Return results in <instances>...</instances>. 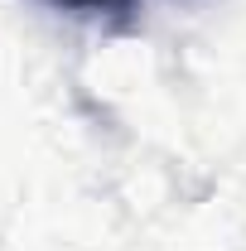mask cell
Here are the masks:
<instances>
[{
	"instance_id": "obj_1",
	"label": "cell",
	"mask_w": 246,
	"mask_h": 251,
	"mask_svg": "<svg viewBox=\"0 0 246 251\" xmlns=\"http://www.w3.org/2000/svg\"><path fill=\"white\" fill-rule=\"evenodd\" d=\"M44 5L82 15V20H106V25H125L135 15V0H44Z\"/></svg>"
}]
</instances>
